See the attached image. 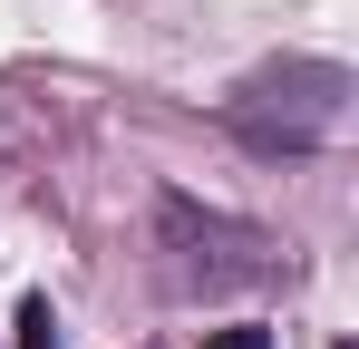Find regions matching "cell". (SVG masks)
<instances>
[{
	"instance_id": "cell-2",
	"label": "cell",
	"mask_w": 359,
	"mask_h": 349,
	"mask_svg": "<svg viewBox=\"0 0 359 349\" xmlns=\"http://www.w3.org/2000/svg\"><path fill=\"white\" fill-rule=\"evenodd\" d=\"M156 252H165V282L184 301H214V291H243L272 272V233L243 214H214L194 194H156Z\"/></svg>"
},
{
	"instance_id": "cell-3",
	"label": "cell",
	"mask_w": 359,
	"mask_h": 349,
	"mask_svg": "<svg viewBox=\"0 0 359 349\" xmlns=\"http://www.w3.org/2000/svg\"><path fill=\"white\" fill-rule=\"evenodd\" d=\"M20 349H59L49 340V301H20Z\"/></svg>"
},
{
	"instance_id": "cell-4",
	"label": "cell",
	"mask_w": 359,
	"mask_h": 349,
	"mask_svg": "<svg viewBox=\"0 0 359 349\" xmlns=\"http://www.w3.org/2000/svg\"><path fill=\"white\" fill-rule=\"evenodd\" d=\"M204 349H272V340H262V330H214Z\"/></svg>"
},
{
	"instance_id": "cell-1",
	"label": "cell",
	"mask_w": 359,
	"mask_h": 349,
	"mask_svg": "<svg viewBox=\"0 0 359 349\" xmlns=\"http://www.w3.org/2000/svg\"><path fill=\"white\" fill-rule=\"evenodd\" d=\"M224 126H233L252 156H320L350 126V68H330V58L252 68L233 97H224Z\"/></svg>"
}]
</instances>
